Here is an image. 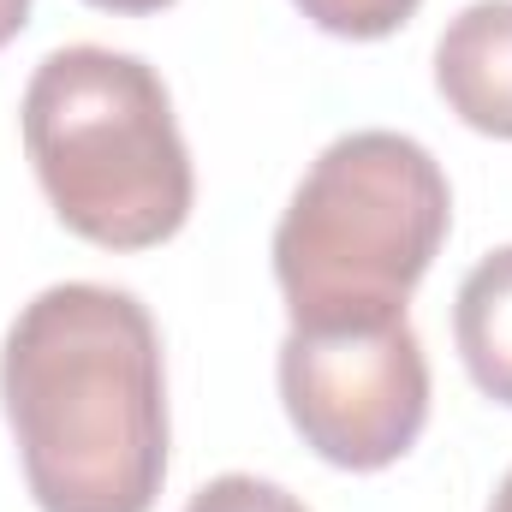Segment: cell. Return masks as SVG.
<instances>
[{
	"instance_id": "obj_1",
	"label": "cell",
	"mask_w": 512,
	"mask_h": 512,
	"mask_svg": "<svg viewBox=\"0 0 512 512\" xmlns=\"http://www.w3.org/2000/svg\"><path fill=\"white\" fill-rule=\"evenodd\" d=\"M0 405L42 512H149L167 483L155 316L96 280L36 292L0 346Z\"/></svg>"
},
{
	"instance_id": "obj_2",
	"label": "cell",
	"mask_w": 512,
	"mask_h": 512,
	"mask_svg": "<svg viewBox=\"0 0 512 512\" xmlns=\"http://www.w3.org/2000/svg\"><path fill=\"white\" fill-rule=\"evenodd\" d=\"M18 131L42 197L84 245L155 251L191 221V149L149 60L102 42L54 48L24 84Z\"/></svg>"
},
{
	"instance_id": "obj_3",
	"label": "cell",
	"mask_w": 512,
	"mask_h": 512,
	"mask_svg": "<svg viewBox=\"0 0 512 512\" xmlns=\"http://www.w3.org/2000/svg\"><path fill=\"white\" fill-rule=\"evenodd\" d=\"M453 191L405 131H346L298 179L274 227V280L292 328L393 322L447 245Z\"/></svg>"
},
{
	"instance_id": "obj_4",
	"label": "cell",
	"mask_w": 512,
	"mask_h": 512,
	"mask_svg": "<svg viewBox=\"0 0 512 512\" xmlns=\"http://www.w3.org/2000/svg\"><path fill=\"white\" fill-rule=\"evenodd\" d=\"M280 405L322 465H399L429 423V358L411 316L292 328L280 340Z\"/></svg>"
},
{
	"instance_id": "obj_5",
	"label": "cell",
	"mask_w": 512,
	"mask_h": 512,
	"mask_svg": "<svg viewBox=\"0 0 512 512\" xmlns=\"http://www.w3.org/2000/svg\"><path fill=\"white\" fill-rule=\"evenodd\" d=\"M441 102L483 137L512 143V0H471L435 42Z\"/></svg>"
},
{
	"instance_id": "obj_6",
	"label": "cell",
	"mask_w": 512,
	"mask_h": 512,
	"mask_svg": "<svg viewBox=\"0 0 512 512\" xmlns=\"http://www.w3.org/2000/svg\"><path fill=\"white\" fill-rule=\"evenodd\" d=\"M453 340L483 399L512 405V245L489 251L453 298Z\"/></svg>"
},
{
	"instance_id": "obj_7",
	"label": "cell",
	"mask_w": 512,
	"mask_h": 512,
	"mask_svg": "<svg viewBox=\"0 0 512 512\" xmlns=\"http://www.w3.org/2000/svg\"><path fill=\"white\" fill-rule=\"evenodd\" d=\"M316 30L346 36V42H382L399 24H411V12L423 0H292Z\"/></svg>"
},
{
	"instance_id": "obj_8",
	"label": "cell",
	"mask_w": 512,
	"mask_h": 512,
	"mask_svg": "<svg viewBox=\"0 0 512 512\" xmlns=\"http://www.w3.org/2000/svg\"><path fill=\"white\" fill-rule=\"evenodd\" d=\"M185 512H310V507L298 495H286L280 483H262L251 471H227V477L203 483Z\"/></svg>"
},
{
	"instance_id": "obj_9",
	"label": "cell",
	"mask_w": 512,
	"mask_h": 512,
	"mask_svg": "<svg viewBox=\"0 0 512 512\" xmlns=\"http://www.w3.org/2000/svg\"><path fill=\"white\" fill-rule=\"evenodd\" d=\"M30 24V0H0V48Z\"/></svg>"
},
{
	"instance_id": "obj_10",
	"label": "cell",
	"mask_w": 512,
	"mask_h": 512,
	"mask_svg": "<svg viewBox=\"0 0 512 512\" xmlns=\"http://www.w3.org/2000/svg\"><path fill=\"white\" fill-rule=\"evenodd\" d=\"M84 6H96V12H120V18H143V12H161V6H173V0H84Z\"/></svg>"
},
{
	"instance_id": "obj_11",
	"label": "cell",
	"mask_w": 512,
	"mask_h": 512,
	"mask_svg": "<svg viewBox=\"0 0 512 512\" xmlns=\"http://www.w3.org/2000/svg\"><path fill=\"white\" fill-rule=\"evenodd\" d=\"M489 512H512V471L501 477V489H495V501H489Z\"/></svg>"
}]
</instances>
